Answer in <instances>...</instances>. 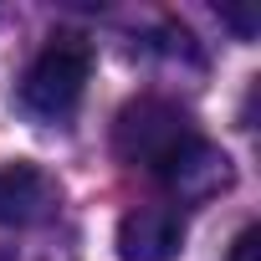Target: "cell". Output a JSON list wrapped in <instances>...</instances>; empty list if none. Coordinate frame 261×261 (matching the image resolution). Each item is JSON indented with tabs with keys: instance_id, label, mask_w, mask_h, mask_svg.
I'll use <instances>...</instances> for the list:
<instances>
[{
	"instance_id": "obj_1",
	"label": "cell",
	"mask_w": 261,
	"mask_h": 261,
	"mask_svg": "<svg viewBox=\"0 0 261 261\" xmlns=\"http://www.w3.org/2000/svg\"><path fill=\"white\" fill-rule=\"evenodd\" d=\"M200 144H205V134L195 128V118L169 97H134L113 123L118 159H128L134 169H149L159 179H169Z\"/></svg>"
},
{
	"instance_id": "obj_2",
	"label": "cell",
	"mask_w": 261,
	"mask_h": 261,
	"mask_svg": "<svg viewBox=\"0 0 261 261\" xmlns=\"http://www.w3.org/2000/svg\"><path fill=\"white\" fill-rule=\"evenodd\" d=\"M87 77H92V46L82 36H51L21 77V108L41 123H67L87 92Z\"/></svg>"
},
{
	"instance_id": "obj_3",
	"label": "cell",
	"mask_w": 261,
	"mask_h": 261,
	"mask_svg": "<svg viewBox=\"0 0 261 261\" xmlns=\"http://www.w3.org/2000/svg\"><path fill=\"white\" fill-rule=\"evenodd\" d=\"M185 251V215L179 205H139L118 225L123 261H174Z\"/></svg>"
},
{
	"instance_id": "obj_4",
	"label": "cell",
	"mask_w": 261,
	"mask_h": 261,
	"mask_svg": "<svg viewBox=\"0 0 261 261\" xmlns=\"http://www.w3.org/2000/svg\"><path fill=\"white\" fill-rule=\"evenodd\" d=\"M62 190L51 174H41L36 164L16 159V164H0V220L6 225H41L51 220Z\"/></svg>"
},
{
	"instance_id": "obj_5",
	"label": "cell",
	"mask_w": 261,
	"mask_h": 261,
	"mask_svg": "<svg viewBox=\"0 0 261 261\" xmlns=\"http://www.w3.org/2000/svg\"><path fill=\"white\" fill-rule=\"evenodd\" d=\"M256 251H261V230L246 225V230L236 236V246H230V261H256Z\"/></svg>"
}]
</instances>
